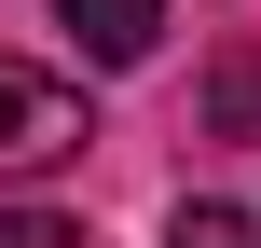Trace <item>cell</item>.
<instances>
[{"label": "cell", "mask_w": 261, "mask_h": 248, "mask_svg": "<svg viewBox=\"0 0 261 248\" xmlns=\"http://www.w3.org/2000/svg\"><path fill=\"white\" fill-rule=\"evenodd\" d=\"M69 14V41L96 55V69H138L151 41H165V0H55Z\"/></svg>", "instance_id": "obj_2"}, {"label": "cell", "mask_w": 261, "mask_h": 248, "mask_svg": "<svg viewBox=\"0 0 261 248\" xmlns=\"http://www.w3.org/2000/svg\"><path fill=\"white\" fill-rule=\"evenodd\" d=\"M165 248H261V221H248V207H220V193H193V207L165 221Z\"/></svg>", "instance_id": "obj_3"}, {"label": "cell", "mask_w": 261, "mask_h": 248, "mask_svg": "<svg viewBox=\"0 0 261 248\" xmlns=\"http://www.w3.org/2000/svg\"><path fill=\"white\" fill-rule=\"evenodd\" d=\"M83 97L55 83V69H14L0 55V179H55V166H83Z\"/></svg>", "instance_id": "obj_1"}, {"label": "cell", "mask_w": 261, "mask_h": 248, "mask_svg": "<svg viewBox=\"0 0 261 248\" xmlns=\"http://www.w3.org/2000/svg\"><path fill=\"white\" fill-rule=\"evenodd\" d=\"M0 248H83L69 207H0Z\"/></svg>", "instance_id": "obj_4"}]
</instances>
